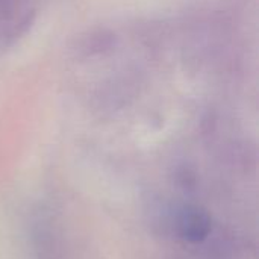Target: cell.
<instances>
[{
  "label": "cell",
  "instance_id": "7a4b0ae2",
  "mask_svg": "<svg viewBox=\"0 0 259 259\" xmlns=\"http://www.w3.org/2000/svg\"><path fill=\"white\" fill-rule=\"evenodd\" d=\"M117 42V36L106 30L99 29L90 32L87 36H82L76 46V55L79 59H93L97 56H103L114 50Z\"/></svg>",
  "mask_w": 259,
  "mask_h": 259
},
{
  "label": "cell",
  "instance_id": "6da1fadb",
  "mask_svg": "<svg viewBox=\"0 0 259 259\" xmlns=\"http://www.w3.org/2000/svg\"><path fill=\"white\" fill-rule=\"evenodd\" d=\"M176 229L182 240L191 244H199L211 235L212 222L208 212L194 206H187L178 214Z\"/></svg>",
  "mask_w": 259,
  "mask_h": 259
}]
</instances>
